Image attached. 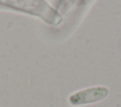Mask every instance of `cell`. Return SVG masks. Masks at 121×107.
Returning <instances> with one entry per match:
<instances>
[{
  "mask_svg": "<svg viewBox=\"0 0 121 107\" xmlns=\"http://www.w3.org/2000/svg\"><path fill=\"white\" fill-rule=\"evenodd\" d=\"M109 95V89L104 86L91 87L81 90L70 96L69 101L73 105H82L93 102H97L104 99Z\"/></svg>",
  "mask_w": 121,
  "mask_h": 107,
  "instance_id": "6da1fadb",
  "label": "cell"
}]
</instances>
